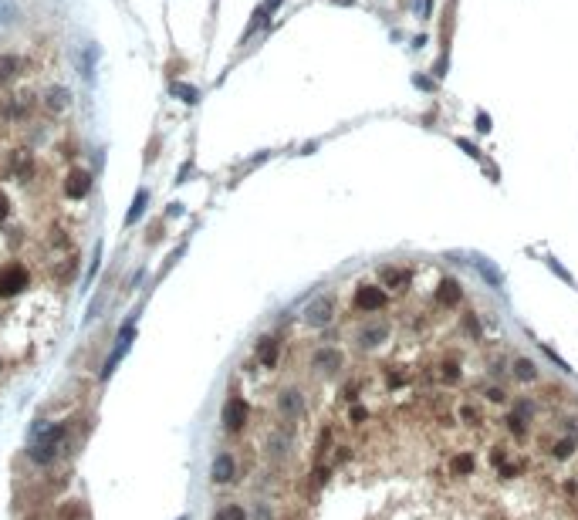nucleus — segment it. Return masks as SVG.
<instances>
[{"label":"nucleus","instance_id":"obj_1","mask_svg":"<svg viewBox=\"0 0 578 520\" xmlns=\"http://www.w3.org/2000/svg\"><path fill=\"white\" fill-rule=\"evenodd\" d=\"M65 436V426H51V422H38L34 433H31V446H27V456L34 463H51L54 453H58V442Z\"/></svg>","mask_w":578,"mask_h":520},{"label":"nucleus","instance_id":"obj_2","mask_svg":"<svg viewBox=\"0 0 578 520\" xmlns=\"http://www.w3.org/2000/svg\"><path fill=\"white\" fill-rule=\"evenodd\" d=\"M27 287V271L21 264H3L0 267V297H17Z\"/></svg>","mask_w":578,"mask_h":520},{"label":"nucleus","instance_id":"obj_3","mask_svg":"<svg viewBox=\"0 0 578 520\" xmlns=\"http://www.w3.org/2000/svg\"><path fill=\"white\" fill-rule=\"evenodd\" d=\"M247 402L244 399H227V405H223V412H220V422H223V429L227 433H241L244 426H247Z\"/></svg>","mask_w":578,"mask_h":520},{"label":"nucleus","instance_id":"obj_4","mask_svg":"<svg viewBox=\"0 0 578 520\" xmlns=\"http://www.w3.org/2000/svg\"><path fill=\"white\" fill-rule=\"evenodd\" d=\"M389 304V297H386V291L379 287V284H362L359 291H355V308L359 311H382Z\"/></svg>","mask_w":578,"mask_h":520},{"label":"nucleus","instance_id":"obj_5","mask_svg":"<svg viewBox=\"0 0 578 520\" xmlns=\"http://www.w3.org/2000/svg\"><path fill=\"white\" fill-rule=\"evenodd\" d=\"M132 331H135V321H125L122 331H119V338H115V352L109 355L105 368H102V378H109V375L115 372V365L125 359V352H129V341H132Z\"/></svg>","mask_w":578,"mask_h":520},{"label":"nucleus","instance_id":"obj_6","mask_svg":"<svg viewBox=\"0 0 578 520\" xmlns=\"http://www.w3.org/2000/svg\"><path fill=\"white\" fill-rule=\"evenodd\" d=\"M331 318H335V304H331V297H315V301L304 308V321H308L311 328H325Z\"/></svg>","mask_w":578,"mask_h":520},{"label":"nucleus","instance_id":"obj_7","mask_svg":"<svg viewBox=\"0 0 578 520\" xmlns=\"http://www.w3.org/2000/svg\"><path fill=\"white\" fill-rule=\"evenodd\" d=\"M237 477V463H234V456L230 453H220L216 460H213V466H210V480L213 483H230Z\"/></svg>","mask_w":578,"mask_h":520},{"label":"nucleus","instance_id":"obj_8","mask_svg":"<svg viewBox=\"0 0 578 520\" xmlns=\"http://www.w3.org/2000/svg\"><path fill=\"white\" fill-rule=\"evenodd\" d=\"M436 301H440L443 308H456V304L463 301V287H460V280L456 278L440 280V287H436Z\"/></svg>","mask_w":578,"mask_h":520},{"label":"nucleus","instance_id":"obj_9","mask_svg":"<svg viewBox=\"0 0 578 520\" xmlns=\"http://www.w3.org/2000/svg\"><path fill=\"white\" fill-rule=\"evenodd\" d=\"M342 352L338 348H318L315 355H311V368H318V372H325V375H331V372H338L342 368Z\"/></svg>","mask_w":578,"mask_h":520},{"label":"nucleus","instance_id":"obj_10","mask_svg":"<svg viewBox=\"0 0 578 520\" xmlns=\"http://www.w3.org/2000/svg\"><path fill=\"white\" fill-rule=\"evenodd\" d=\"M88 190H91V176L85 169H71L68 179H65V193L71 200H82V196H88Z\"/></svg>","mask_w":578,"mask_h":520},{"label":"nucleus","instance_id":"obj_11","mask_svg":"<svg viewBox=\"0 0 578 520\" xmlns=\"http://www.w3.org/2000/svg\"><path fill=\"white\" fill-rule=\"evenodd\" d=\"M389 338V324L386 321H372V324H366L362 331H359V345L362 348H375V345H382Z\"/></svg>","mask_w":578,"mask_h":520},{"label":"nucleus","instance_id":"obj_12","mask_svg":"<svg viewBox=\"0 0 578 520\" xmlns=\"http://www.w3.org/2000/svg\"><path fill=\"white\" fill-rule=\"evenodd\" d=\"M278 405H281V412H285L288 419H294V416H301V412H304V399H301V392H298V389H285V392H281V399H278Z\"/></svg>","mask_w":578,"mask_h":520},{"label":"nucleus","instance_id":"obj_13","mask_svg":"<svg viewBox=\"0 0 578 520\" xmlns=\"http://www.w3.org/2000/svg\"><path fill=\"white\" fill-rule=\"evenodd\" d=\"M474 470H477L474 453H454V456H450V473H454V477H474Z\"/></svg>","mask_w":578,"mask_h":520},{"label":"nucleus","instance_id":"obj_14","mask_svg":"<svg viewBox=\"0 0 578 520\" xmlns=\"http://www.w3.org/2000/svg\"><path fill=\"white\" fill-rule=\"evenodd\" d=\"M575 446H578L575 433H572V436H562V440H555V446H551V456H555V460H568V456L575 453Z\"/></svg>","mask_w":578,"mask_h":520},{"label":"nucleus","instance_id":"obj_15","mask_svg":"<svg viewBox=\"0 0 578 520\" xmlns=\"http://www.w3.org/2000/svg\"><path fill=\"white\" fill-rule=\"evenodd\" d=\"M257 359H260V365H274L278 361V341L274 338H260V345H257Z\"/></svg>","mask_w":578,"mask_h":520},{"label":"nucleus","instance_id":"obj_16","mask_svg":"<svg viewBox=\"0 0 578 520\" xmlns=\"http://www.w3.org/2000/svg\"><path fill=\"white\" fill-rule=\"evenodd\" d=\"M514 378L518 382H535L537 378V368L531 359H514Z\"/></svg>","mask_w":578,"mask_h":520},{"label":"nucleus","instance_id":"obj_17","mask_svg":"<svg viewBox=\"0 0 578 520\" xmlns=\"http://www.w3.org/2000/svg\"><path fill=\"white\" fill-rule=\"evenodd\" d=\"M146 200H149V193L146 190H139L135 193V200H132V210H129V216H125V227H132L139 216H142V210H146Z\"/></svg>","mask_w":578,"mask_h":520},{"label":"nucleus","instance_id":"obj_18","mask_svg":"<svg viewBox=\"0 0 578 520\" xmlns=\"http://www.w3.org/2000/svg\"><path fill=\"white\" fill-rule=\"evenodd\" d=\"M17 68H21V61H17L14 54H3V58H0V81H10L17 75Z\"/></svg>","mask_w":578,"mask_h":520},{"label":"nucleus","instance_id":"obj_19","mask_svg":"<svg viewBox=\"0 0 578 520\" xmlns=\"http://www.w3.org/2000/svg\"><path fill=\"white\" fill-rule=\"evenodd\" d=\"M213 520H247V514H244V507H237V504H227L223 510H216V514H213Z\"/></svg>","mask_w":578,"mask_h":520},{"label":"nucleus","instance_id":"obj_20","mask_svg":"<svg viewBox=\"0 0 578 520\" xmlns=\"http://www.w3.org/2000/svg\"><path fill=\"white\" fill-rule=\"evenodd\" d=\"M382 280H386L389 287H396V284H406L410 274H406V271H399V267H382Z\"/></svg>","mask_w":578,"mask_h":520},{"label":"nucleus","instance_id":"obj_21","mask_svg":"<svg viewBox=\"0 0 578 520\" xmlns=\"http://www.w3.org/2000/svg\"><path fill=\"white\" fill-rule=\"evenodd\" d=\"M169 91H173V95H179V98H183V102H190V105L197 102V88H193V84H179V81H176V84H169Z\"/></svg>","mask_w":578,"mask_h":520},{"label":"nucleus","instance_id":"obj_22","mask_svg":"<svg viewBox=\"0 0 578 520\" xmlns=\"http://www.w3.org/2000/svg\"><path fill=\"white\" fill-rule=\"evenodd\" d=\"M440 375H443V382H447V385H456V382H460V368H456V361H443Z\"/></svg>","mask_w":578,"mask_h":520},{"label":"nucleus","instance_id":"obj_23","mask_svg":"<svg viewBox=\"0 0 578 520\" xmlns=\"http://www.w3.org/2000/svg\"><path fill=\"white\" fill-rule=\"evenodd\" d=\"M65 98H68V91H65V88H58V91H51V95H47V109H54V112H61V109H65Z\"/></svg>","mask_w":578,"mask_h":520},{"label":"nucleus","instance_id":"obj_24","mask_svg":"<svg viewBox=\"0 0 578 520\" xmlns=\"http://www.w3.org/2000/svg\"><path fill=\"white\" fill-rule=\"evenodd\" d=\"M507 429H511V433H514L518 440H521V436H528V426H524V422H521V419H518L514 412L507 416Z\"/></svg>","mask_w":578,"mask_h":520},{"label":"nucleus","instance_id":"obj_25","mask_svg":"<svg viewBox=\"0 0 578 520\" xmlns=\"http://www.w3.org/2000/svg\"><path fill=\"white\" fill-rule=\"evenodd\" d=\"M463 328H467V331H470V335H474V338H477V335H480V321L474 318V311H470V315H467V318H463Z\"/></svg>","mask_w":578,"mask_h":520},{"label":"nucleus","instance_id":"obj_26","mask_svg":"<svg viewBox=\"0 0 578 520\" xmlns=\"http://www.w3.org/2000/svg\"><path fill=\"white\" fill-rule=\"evenodd\" d=\"M487 399H491V402H507V392L494 385V389H487Z\"/></svg>","mask_w":578,"mask_h":520},{"label":"nucleus","instance_id":"obj_27","mask_svg":"<svg viewBox=\"0 0 578 520\" xmlns=\"http://www.w3.org/2000/svg\"><path fill=\"white\" fill-rule=\"evenodd\" d=\"M460 416H463L467 422H477V419H480V412H477L474 405H463V412H460Z\"/></svg>","mask_w":578,"mask_h":520},{"label":"nucleus","instance_id":"obj_28","mask_svg":"<svg viewBox=\"0 0 578 520\" xmlns=\"http://www.w3.org/2000/svg\"><path fill=\"white\" fill-rule=\"evenodd\" d=\"M7 213H10V200H7V196L0 193V223L7 220Z\"/></svg>","mask_w":578,"mask_h":520},{"label":"nucleus","instance_id":"obj_29","mask_svg":"<svg viewBox=\"0 0 578 520\" xmlns=\"http://www.w3.org/2000/svg\"><path fill=\"white\" fill-rule=\"evenodd\" d=\"M477 128H480V132H491V119H487V115H484V112H480V115H477Z\"/></svg>","mask_w":578,"mask_h":520},{"label":"nucleus","instance_id":"obj_30","mask_svg":"<svg viewBox=\"0 0 578 520\" xmlns=\"http://www.w3.org/2000/svg\"><path fill=\"white\" fill-rule=\"evenodd\" d=\"M366 416H369V412H366V409H362V405H355V409H352V422H362V419H366Z\"/></svg>","mask_w":578,"mask_h":520},{"label":"nucleus","instance_id":"obj_31","mask_svg":"<svg viewBox=\"0 0 578 520\" xmlns=\"http://www.w3.org/2000/svg\"><path fill=\"white\" fill-rule=\"evenodd\" d=\"M460 146H463V149H467V156H477V146H470V142H467V139H460Z\"/></svg>","mask_w":578,"mask_h":520},{"label":"nucleus","instance_id":"obj_32","mask_svg":"<svg viewBox=\"0 0 578 520\" xmlns=\"http://www.w3.org/2000/svg\"><path fill=\"white\" fill-rule=\"evenodd\" d=\"M278 3H281V0H267V10H274V7H278Z\"/></svg>","mask_w":578,"mask_h":520}]
</instances>
